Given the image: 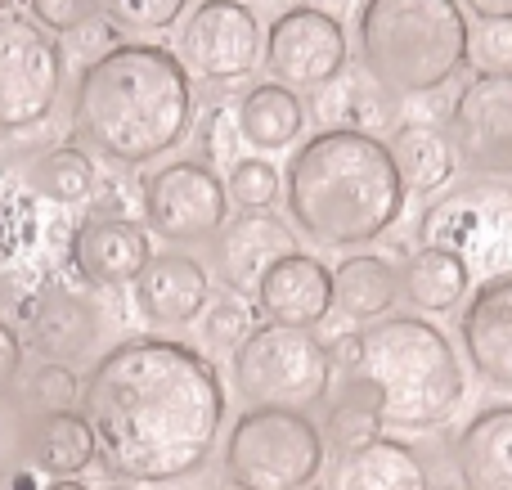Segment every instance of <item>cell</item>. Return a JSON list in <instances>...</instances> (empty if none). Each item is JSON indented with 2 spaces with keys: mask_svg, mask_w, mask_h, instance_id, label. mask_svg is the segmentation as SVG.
I'll list each match as a JSON object with an SVG mask.
<instances>
[{
  "mask_svg": "<svg viewBox=\"0 0 512 490\" xmlns=\"http://www.w3.org/2000/svg\"><path fill=\"white\" fill-rule=\"evenodd\" d=\"M5 5H9V0H0V9H5Z\"/></svg>",
  "mask_w": 512,
  "mask_h": 490,
  "instance_id": "obj_44",
  "label": "cell"
},
{
  "mask_svg": "<svg viewBox=\"0 0 512 490\" xmlns=\"http://www.w3.org/2000/svg\"><path fill=\"white\" fill-rule=\"evenodd\" d=\"M463 5L472 9V18H481V23H490V27L512 23V0H463Z\"/></svg>",
  "mask_w": 512,
  "mask_h": 490,
  "instance_id": "obj_39",
  "label": "cell"
},
{
  "mask_svg": "<svg viewBox=\"0 0 512 490\" xmlns=\"http://www.w3.org/2000/svg\"><path fill=\"white\" fill-rule=\"evenodd\" d=\"M117 45H122V36H117V27L108 23V18H95V23H86V27L72 32V50H77L86 63L104 59V54L117 50Z\"/></svg>",
  "mask_w": 512,
  "mask_h": 490,
  "instance_id": "obj_37",
  "label": "cell"
},
{
  "mask_svg": "<svg viewBox=\"0 0 512 490\" xmlns=\"http://www.w3.org/2000/svg\"><path fill=\"white\" fill-rule=\"evenodd\" d=\"M189 0H99V14L122 32H167L185 18Z\"/></svg>",
  "mask_w": 512,
  "mask_h": 490,
  "instance_id": "obj_32",
  "label": "cell"
},
{
  "mask_svg": "<svg viewBox=\"0 0 512 490\" xmlns=\"http://www.w3.org/2000/svg\"><path fill=\"white\" fill-rule=\"evenodd\" d=\"M5 490H41V482H36V468H23V473H18Z\"/></svg>",
  "mask_w": 512,
  "mask_h": 490,
  "instance_id": "obj_40",
  "label": "cell"
},
{
  "mask_svg": "<svg viewBox=\"0 0 512 490\" xmlns=\"http://www.w3.org/2000/svg\"><path fill=\"white\" fill-rule=\"evenodd\" d=\"M45 490H90L86 482H77V477H59V482H50Z\"/></svg>",
  "mask_w": 512,
  "mask_h": 490,
  "instance_id": "obj_41",
  "label": "cell"
},
{
  "mask_svg": "<svg viewBox=\"0 0 512 490\" xmlns=\"http://www.w3.org/2000/svg\"><path fill=\"white\" fill-rule=\"evenodd\" d=\"M27 185H32L41 198L63 203V207L86 203V198L95 194V162H90L77 144H59V149H50L32 167V180H27Z\"/></svg>",
  "mask_w": 512,
  "mask_h": 490,
  "instance_id": "obj_28",
  "label": "cell"
},
{
  "mask_svg": "<svg viewBox=\"0 0 512 490\" xmlns=\"http://www.w3.org/2000/svg\"><path fill=\"white\" fill-rule=\"evenodd\" d=\"M337 490H432L427 468L409 441H373L337 468Z\"/></svg>",
  "mask_w": 512,
  "mask_h": 490,
  "instance_id": "obj_26",
  "label": "cell"
},
{
  "mask_svg": "<svg viewBox=\"0 0 512 490\" xmlns=\"http://www.w3.org/2000/svg\"><path fill=\"white\" fill-rule=\"evenodd\" d=\"M418 248H445L468 275L512 279V180L468 176L436 194L418 216Z\"/></svg>",
  "mask_w": 512,
  "mask_h": 490,
  "instance_id": "obj_6",
  "label": "cell"
},
{
  "mask_svg": "<svg viewBox=\"0 0 512 490\" xmlns=\"http://www.w3.org/2000/svg\"><path fill=\"white\" fill-rule=\"evenodd\" d=\"M387 149L409 194H436L459 171V153H454V140L441 122H400Z\"/></svg>",
  "mask_w": 512,
  "mask_h": 490,
  "instance_id": "obj_22",
  "label": "cell"
},
{
  "mask_svg": "<svg viewBox=\"0 0 512 490\" xmlns=\"http://www.w3.org/2000/svg\"><path fill=\"white\" fill-rule=\"evenodd\" d=\"M306 113H315V122L324 131H360L378 135L396 122V95L382 90L364 68H342L328 86H319L310 95Z\"/></svg>",
  "mask_w": 512,
  "mask_h": 490,
  "instance_id": "obj_20",
  "label": "cell"
},
{
  "mask_svg": "<svg viewBox=\"0 0 512 490\" xmlns=\"http://www.w3.org/2000/svg\"><path fill=\"white\" fill-rule=\"evenodd\" d=\"M252 297L265 311V320L283 324V329H315V324L328 320V311H337L333 270L310 252H292V257L274 261Z\"/></svg>",
  "mask_w": 512,
  "mask_h": 490,
  "instance_id": "obj_16",
  "label": "cell"
},
{
  "mask_svg": "<svg viewBox=\"0 0 512 490\" xmlns=\"http://www.w3.org/2000/svg\"><path fill=\"white\" fill-rule=\"evenodd\" d=\"M445 131L472 176L512 180V68H481L459 90Z\"/></svg>",
  "mask_w": 512,
  "mask_h": 490,
  "instance_id": "obj_11",
  "label": "cell"
},
{
  "mask_svg": "<svg viewBox=\"0 0 512 490\" xmlns=\"http://www.w3.org/2000/svg\"><path fill=\"white\" fill-rule=\"evenodd\" d=\"M131 297H135V311L149 324L176 329V324H189L207 311L212 279H207L203 261H194L189 252H153V261L131 284Z\"/></svg>",
  "mask_w": 512,
  "mask_h": 490,
  "instance_id": "obj_17",
  "label": "cell"
},
{
  "mask_svg": "<svg viewBox=\"0 0 512 490\" xmlns=\"http://www.w3.org/2000/svg\"><path fill=\"white\" fill-rule=\"evenodd\" d=\"M248 333H252V320L239 297H212V302H207L203 338L212 342V347H239Z\"/></svg>",
  "mask_w": 512,
  "mask_h": 490,
  "instance_id": "obj_36",
  "label": "cell"
},
{
  "mask_svg": "<svg viewBox=\"0 0 512 490\" xmlns=\"http://www.w3.org/2000/svg\"><path fill=\"white\" fill-rule=\"evenodd\" d=\"M234 387L252 410H301L319 405L337 378L333 351L310 329H283V324H256L234 347Z\"/></svg>",
  "mask_w": 512,
  "mask_h": 490,
  "instance_id": "obj_7",
  "label": "cell"
},
{
  "mask_svg": "<svg viewBox=\"0 0 512 490\" xmlns=\"http://www.w3.org/2000/svg\"><path fill=\"white\" fill-rule=\"evenodd\" d=\"M468 378L454 342L418 315H387L360 333L346 401L369 405L382 428L427 432L463 405Z\"/></svg>",
  "mask_w": 512,
  "mask_h": 490,
  "instance_id": "obj_4",
  "label": "cell"
},
{
  "mask_svg": "<svg viewBox=\"0 0 512 490\" xmlns=\"http://www.w3.org/2000/svg\"><path fill=\"white\" fill-rule=\"evenodd\" d=\"M63 50L27 14L0 9V131H23L54 113Z\"/></svg>",
  "mask_w": 512,
  "mask_h": 490,
  "instance_id": "obj_9",
  "label": "cell"
},
{
  "mask_svg": "<svg viewBox=\"0 0 512 490\" xmlns=\"http://www.w3.org/2000/svg\"><path fill=\"white\" fill-rule=\"evenodd\" d=\"M346 27L337 14L319 5H292L265 32V68L279 86L297 90V86H328L337 72L346 68Z\"/></svg>",
  "mask_w": 512,
  "mask_h": 490,
  "instance_id": "obj_12",
  "label": "cell"
},
{
  "mask_svg": "<svg viewBox=\"0 0 512 490\" xmlns=\"http://www.w3.org/2000/svg\"><path fill=\"white\" fill-rule=\"evenodd\" d=\"M324 446L337 450V455H360L364 446H373V441H382V419L369 410V405L360 401H342L333 405V414H328V428H324Z\"/></svg>",
  "mask_w": 512,
  "mask_h": 490,
  "instance_id": "obj_31",
  "label": "cell"
},
{
  "mask_svg": "<svg viewBox=\"0 0 512 490\" xmlns=\"http://www.w3.org/2000/svg\"><path fill=\"white\" fill-rule=\"evenodd\" d=\"M99 320L95 302L81 293H68V288H54V293H41L32 306H27V347L45 360V365H72V360H86L99 342Z\"/></svg>",
  "mask_w": 512,
  "mask_h": 490,
  "instance_id": "obj_18",
  "label": "cell"
},
{
  "mask_svg": "<svg viewBox=\"0 0 512 490\" xmlns=\"http://www.w3.org/2000/svg\"><path fill=\"white\" fill-rule=\"evenodd\" d=\"M27 18L50 36H72L99 18V0H27Z\"/></svg>",
  "mask_w": 512,
  "mask_h": 490,
  "instance_id": "obj_34",
  "label": "cell"
},
{
  "mask_svg": "<svg viewBox=\"0 0 512 490\" xmlns=\"http://www.w3.org/2000/svg\"><path fill=\"white\" fill-rule=\"evenodd\" d=\"M234 122H239L243 144H252L256 153H274V149H288L292 140H301L310 117H306V104L297 99V90L279 86V81H265V86H252L239 99Z\"/></svg>",
  "mask_w": 512,
  "mask_h": 490,
  "instance_id": "obj_23",
  "label": "cell"
},
{
  "mask_svg": "<svg viewBox=\"0 0 512 490\" xmlns=\"http://www.w3.org/2000/svg\"><path fill=\"white\" fill-rule=\"evenodd\" d=\"M72 126L108 162H153L194 131V81L176 50L122 41L86 63L72 90Z\"/></svg>",
  "mask_w": 512,
  "mask_h": 490,
  "instance_id": "obj_2",
  "label": "cell"
},
{
  "mask_svg": "<svg viewBox=\"0 0 512 490\" xmlns=\"http://www.w3.org/2000/svg\"><path fill=\"white\" fill-rule=\"evenodd\" d=\"M113 490H135V486H113Z\"/></svg>",
  "mask_w": 512,
  "mask_h": 490,
  "instance_id": "obj_42",
  "label": "cell"
},
{
  "mask_svg": "<svg viewBox=\"0 0 512 490\" xmlns=\"http://www.w3.org/2000/svg\"><path fill=\"white\" fill-rule=\"evenodd\" d=\"M23 383V342H18V333L9 329L5 320H0V392L5 387H18Z\"/></svg>",
  "mask_w": 512,
  "mask_h": 490,
  "instance_id": "obj_38",
  "label": "cell"
},
{
  "mask_svg": "<svg viewBox=\"0 0 512 490\" xmlns=\"http://www.w3.org/2000/svg\"><path fill=\"white\" fill-rule=\"evenodd\" d=\"M310 490H315V486H310Z\"/></svg>",
  "mask_w": 512,
  "mask_h": 490,
  "instance_id": "obj_45",
  "label": "cell"
},
{
  "mask_svg": "<svg viewBox=\"0 0 512 490\" xmlns=\"http://www.w3.org/2000/svg\"><path fill=\"white\" fill-rule=\"evenodd\" d=\"M400 297V270L378 252H355L333 266V306L346 320H387Z\"/></svg>",
  "mask_w": 512,
  "mask_h": 490,
  "instance_id": "obj_24",
  "label": "cell"
},
{
  "mask_svg": "<svg viewBox=\"0 0 512 490\" xmlns=\"http://www.w3.org/2000/svg\"><path fill=\"white\" fill-rule=\"evenodd\" d=\"M472 275L454 252L445 248H418L405 261V275H400V293L418 306V311H454V306L468 297Z\"/></svg>",
  "mask_w": 512,
  "mask_h": 490,
  "instance_id": "obj_27",
  "label": "cell"
},
{
  "mask_svg": "<svg viewBox=\"0 0 512 490\" xmlns=\"http://www.w3.org/2000/svg\"><path fill=\"white\" fill-rule=\"evenodd\" d=\"M297 248V230L292 221L274 212H239L234 221L221 225V234L212 239V261L216 275L225 279L230 293H256V284L265 279V270L274 261L292 257Z\"/></svg>",
  "mask_w": 512,
  "mask_h": 490,
  "instance_id": "obj_14",
  "label": "cell"
},
{
  "mask_svg": "<svg viewBox=\"0 0 512 490\" xmlns=\"http://www.w3.org/2000/svg\"><path fill=\"white\" fill-rule=\"evenodd\" d=\"M68 261H72V270L95 288L135 284L140 270L153 261L149 230L135 225L131 216H86V221L72 230Z\"/></svg>",
  "mask_w": 512,
  "mask_h": 490,
  "instance_id": "obj_15",
  "label": "cell"
},
{
  "mask_svg": "<svg viewBox=\"0 0 512 490\" xmlns=\"http://www.w3.org/2000/svg\"><path fill=\"white\" fill-rule=\"evenodd\" d=\"M144 221L158 239L167 243H198L216 239L221 225L230 221V194L216 167H203L194 158H180L158 167L140 180Z\"/></svg>",
  "mask_w": 512,
  "mask_h": 490,
  "instance_id": "obj_10",
  "label": "cell"
},
{
  "mask_svg": "<svg viewBox=\"0 0 512 490\" xmlns=\"http://www.w3.org/2000/svg\"><path fill=\"white\" fill-rule=\"evenodd\" d=\"M23 392L41 414L72 410V405H77V374H72L68 365H41L27 374Z\"/></svg>",
  "mask_w": 512,
  "mask_h": 490,
  "instance_id": "obj_33",
  "label": "cell"
},
{
  "mask_svg": "<svg viewBox=\"0 0 512 490\" xmlns=\"http://www.w3.org/2000/svg\"><path fill=\"white\" fill-rule=\"evenodd\" d=\"M436 490H454V486H436Z\"/></svg>",
  "mask_w": 512,
  "mask_h": 490,
  "instance_id": "obj_43",
  "label": "cell"
},
{
  "mask_svg": "<svg viewBox=\"0 0 512 490\" xmlns=\"http://www.w3.org/2000/svg\"><path fill=\"white\" fill-rule=\"evenodd\" d=\"M324 473V432L301 410H248L225 437L234 490H310Z\"/></svg>",
  "mask_w": 512,
  "mask_h": 490,
  "instance_id": "obj_8",
  "label": "cell"
},
{
  "mask_svg": "<svg viewBox=\"0 0 512 490\" xmlns=\"http://www.w3.org/2000/svg\"><path fill=\"white\" fill-rule=\"evenodd\" d=\"M239 122H234L230 108H212V113L198 122V158H203V167H212V162H221V167H234V153H239Z\"/></svg>",
  "mask_w": 512,
  "mask_h": 490,
  "instance_id": "obj_35",
  "label": "cell"
},
{
  "mask_svg": "<svg viewBox=\"0 0 512 490\" xmlns=\"http://www.w3.org/2000/svg\"><path fill=\"white\" fill-rule=\"evenodd\" d=\"M360 68L391 95H432L450 86L472 54L459 0H364L355 9Z\"/></svg>",
  "mask_w": 512,
  "mask_h": 490,
  "instance_id": "obj_5",
  "label": "cell"
},
{
  "mask_svg": "<svg viewBox=\"0 0 512 490\" xmlns=\"http://www.w3.org/2000/svg\"><path fill=\"white\" fill-rule=\"evenodd\" d=\"M99 446L90 432L86 414L81 410H59V414H36L32 428V468L36 473L59 477H77L95 464Z\"/></svg>",
  "mask_w": 512,
  "mask_h": 490,
  "instance_id": "obj_25",
  "label": "cell"
},
{
  "mask_svg": "<svg viewBox=\"0 0 512 490\" xmlns=\"http://www.w3.org/2000/svg\"><path fill=\"white\" fill-rule=\"evenodd\" d=\"M283 194L292 230L310 243L364 248L400 221L409 189L378 135L319 131L292 153Z\"/></svg>",
  "mask_w": 512,
  "mask_h": 490,
  "instance_id": "obj_3",
  "label": "cell"
},
{
  "mask_svg": "<svg viewBox=\"0 0 512 490\" xmlns=\"http://www.w3.org/2000/svg\"><path fill=\"white\" fill-rule=\"evenodd\" d=\"M459 338L486 383L512 387V279H490L472 293L459 320Z\"/></svg>",
  "mask_w": 512,
  "mask_h": 490,
  "instance_id": "obj_19",
  "label": "cell"
},
{
  "mask_svg": "<svg viewBox=\"0 0 512 490\" xmlns=\"http://www.w3.org/2000/svg\"><path fill=\"white\" fill-rule=\"evenodd\" d=\"M176 59L203 81H239L265 59V27L243 0H203L185 18Z\"/></svg>",
  "mask_w": 512,
  "mask_h": 490,
  "instance_id": "obj_13",
  "label": "cell"
},
{
  "mask_svg": "<svg viewBox=\"0 0 512 490\" xmlns=\"http://www.w3.org/2000/svg\"><path fill=\"white\" fill-rule=\"evenodd\" d=\"M221 369L171 338H126L81 383L99 459L126 482L171 486L212 459L225 423Z\"/></svg>",
  "mask_w": 512,
  "mask_h": 490,
  "instance_id": "obj_1",
  "label": "cell"
},
{
  "mask_svg": "<svg viewBox=\"0 0 512 490\" xmlns=\"http://www.w3.org/2000/svg\"><path fill=\"white\" fill-rule=\"evenodd\" d=\"M463 490H512V405H490L454 441Z\"/></svg>",
  "mask_w": 512,
  "mask_h": 490,
  "instance_id": "obj_21",
  "label": "cell"
},
{
  "mask_svg": "<svg viewBox=\"0 0 512 490\" xmlns=\"http://www.w3.org/2000/svg\"><path fill=\"white\" fill-rule=\"evenodd\" d=\"M36 405L27 401L23 383L0 392V490L14 482L23 468H32V428H36Z\"/></svg>",
  "mask_w": 512,
  "mask_h": 490,
  "instance_id": "obj_29",
  "label": "cell"
},
{
  "mask_svg": "<svg viewBox=\"0 0 512 490\" xmlns=\"http://www.w3.org/2000/svg\"><path fill=\"white\" fill-rule=\"evenodd\" d=\"M225 194L243 212H270V203L283 194V176L270 158H239L225 176Z\"/></svg>",
  "mask_w": 512,
  "mask_h": 490,
  "instance_id": "obj_30",
  "label": "cell"
}]
</instances>
